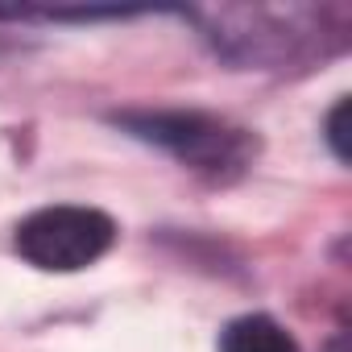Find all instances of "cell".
Returning a JSON list of instances; mask_svg holds the SVG:
<instances>
[{
  "label": "cell",
  "mask_w": 352,
  "mask_h": 352,
  "mask_svg": "<svg viewBox=\"0 0 352 352\" xmlns=\"http://www.w3.org/2000/svg\"><path fill=\"white\" fill-rule=\"evenodd\" d=\"M116 124L149 145H162L183 166L220 183L236 179L257 153V141L249 129H236L208 112H120Z\"/></svg>",
  "instance_id": "6da1fadb"
},
{
  "label": "cell",
  "mask_w": 352,
  "mask_h": 352,
  "mask_svg": "<svg viewBox=\"0 0 352 352\" xmlns=\"http://www.w3.org/2000/svg\"><path fill=\"white\" fill-rule=\"evenodd\" d=\"M112 241H116L112 216H104L100 208H75V204L38 208L17 224V236H13L17 253L46 274L87 270L112 249Z\"/></svg>",
  "instance_id": "7a4b0ae2"
},
{
  "label": "cell",
  "mask_w": 352,
  "mask_h": 352,
  "mask_svg": "<svg viewBox=\"0 0 352 352\" xmlns=\"http://www.w3.org/2000/svg\"><path fill=\"white\" fill-rule=\"evenodd\" d=\"M220 352H298V344L278 319L241 315L220 331Z\"/></svg>",
  "instance_id": "3957f363"
},
{
  "label": "cell",
  "mask_w": 352,
  "mask_h": 352,
  "mask_svg": "<svg viewBox=\"0 0 352 352\" xmlns=\"http://www.w3.org/2000/svg\"><path fill=\"white\" fill-rule=\"evenodd\" d=\"M348 112H352V104L340 100V104L331 108V116H327V145H331V153H336L340 162L352 157V149H348Z\"/></svg>",
  "instance_id": "277c9868"
},
{
  "label": "cell",
  "mask_w": 352,
  "mask_h": 352,
  "mask_svg": "<svg viewBox=\"0 0 352 352\" xmlns=\"http://www.w3.org/2000/svg\"><path fill=\"white\" fill-rule=\"evenodd\" d=\"M327 352H348V340H344V336H336V340L327 344Z\"/></svg>",
  "instance_id": "5b68a950"
}]
</instances>
